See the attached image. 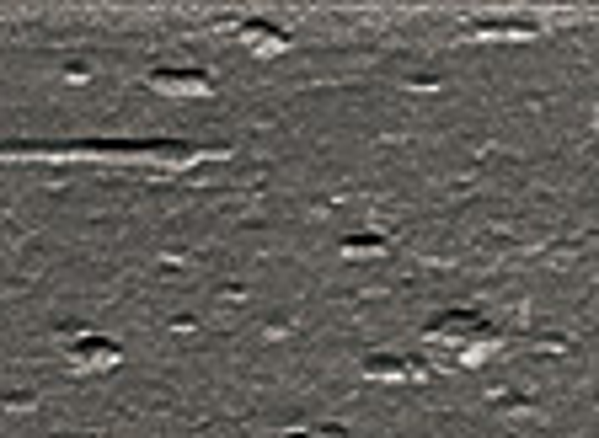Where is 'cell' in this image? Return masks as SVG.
I'll list each match as a JSON object with an SVG mask.
<instances>
[{
	"label": "cell",
	"instance_id": "6da1fadb",
	"mask_svg": "<svg viewBox=\"0 0 599 438\" xmlns=\"http://www.w3.org/2000/svg\"><path fill=\"white\" fill-rule=\"evenodd\" d=\"M428 342L434 348H450L460 364H476V358H487L503 342V332L493 321H482V316H471V310H450L444 321L428 326Z\"/></svg>",
	"mask_w": 599,
	"mask_h": 438
},
{
	"label": "cell",
	"instance_id": "7a4b0ae2",
	"mask_svg": "<svg viewBox=\"0 0 599 438\" xmlns=\"http://www.w3.org/2000/svg\"><path fill=\"white\" fill-rule=\"evenodd\" d=\"M150 86L172 91V97H209V91H214V81L204 70H156V75H150Z\"/></svg>",
	"mask_w": 599,
	"mask_h": 438
},
{
	"label": "cell",
	"instance_id": "3957f363",
	"mask_svg": "<svg viewBox=\"0 0 599 438\" xmlns=\"http://www.w3.org/2000/svg\"><path fill=\"white\" fill-rule=\"evenodd\" d=\"M241 43H252V49H263V54H279L284 49V33H279V27H263V22H247V27H241Z\"/></svg>",
	"mask_w": 599,
	"mask_h": 438
},
{
	"label": "cell",
	"instance_id": "277c9868",
	"mask_svg": "<svg viewBox=\"0 0 599 438\" xmlns=\"http://www.w3.org/2000/svg\"><path fill=\"white\" fill-rule=\"evenodd\" d=\"M75 364H97V369H107V364H118V348H113V342H102V337H86L81 348H75Z\"/></svg>",
	"mask_w": 599,
	"mask_h": 438
},
{
	"label": "cell",
	"instance_id": "5b68a950",
	"mask_svg": "<svg viewBox=\"0 0 599 438\" xmlns=\"http://www.w3.org/2000/svg\"><path fill=\"white\" fill-rule=\"evenodd\" d=\"M364 374H375V380H402V374H423V364H402V358L375 353L370 364H364Z\"/></svg>",
	"mask_w": 599,
	"mask_h": 438
},
{
	"label": "cell",
	"instance_id": "8992f818",
	"mask_svg": "<svg viewBox=\"0 0 599 438\" xmlns=\"http://www.w3.org/2000/svg\"><path fill=\"white\" fill-rule=\"evenodd\" d=\"M541 27L535 22H482L476 27V38H535Z\"/></svg>",
	"mask_w": 599,
	"mask_h": 438
},
{
	"label": "cell",
	"instance_id": "52a82bcc",
	"mask_svg": "<svg viewBox=\"0 0 599 438\" xmlns=\"http://www.w3.org/2000/svg\"><path fill=\"white\" fill-rule=\"evenodd\" d=\"M343 252H353V257H370V252H380V236H359V241H348Z\"/></svg>",
	"mask_w": 599,
	"mask_h": 438
}]
</instances>
